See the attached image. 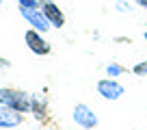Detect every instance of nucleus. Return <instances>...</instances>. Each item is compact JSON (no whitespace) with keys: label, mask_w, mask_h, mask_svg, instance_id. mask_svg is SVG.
I'll list each match as a JSON object with an SVG mask.
<instances>
[{"label":"nucleus","mask_w":147,"mask_h":130,"mask_svg":"<svg viewBox=\"0 0 147 130\" xmlns=\"http://www.w3.org/2000/svg\"><path fill=\"white\" fill-rule=\"evenodd\" d=\"M30 113L37 119H43L48 113V102L43 95H30Z\"/></svg>","instance_id":"obj_8"},{"label":"nucleus","mask_w":147,"mask_h":130,"mask_svg":"<svg viewBox=\"0 0 147 130\" xmlns=\"http://www.w3.org/2000/svg\"><path fill=\"white\" fill-rule=\"evenodd\" d=\"M134 2H136L141 9H145V11H147V0H134Z\"/></svg>","instance_id":"obj_14"},{"label":"nucleus","mask_w":147,"mask_h":130,"mask_svg":"<svg viewBox=\"0 0 147 130\" xmlns=\"http://www.w3.org/2000/svg\"><path fill=\"white\" fill-rule=\"evenodd\" d=\"M121 74H125V67H123V65L115 63V61L106 65V76H110V78H119Z\"/></svg>","instance_id":"obj_9"},{"label":"nucleus","mask_w":147,"mask_h":130,"mask_svg":"<svg viewBox=\"0 0 147 130\" xmlns=\"http://www.w3.org/2000/svg\"><path fill=\"white\" fill-rule=\"evenodd\" d=\"M24 121V113L15 111V108L7 106V104H0V128H18Z\"/></svg>","instance_id":"obj_7"},{"label":"nucleus","mask_w":147,"mask_h":130,"mask_svg":"<svg viewBox=\"0 0 147 130\" xmlns=\"http://www.w3.org/2000/svg\"><path fill=\"white\" fill-rule=\"evenodd\" d=\"M11 67V63L7 59H2V56H0V72H5V70H9Z\"/></svg>","instance_id":"obj_13"},{"label":"nucleus","mask_w":147,"mask_h":130,"mask_svg":"<svg viewBox=\"0 0 147 130\" xmlns=\"http://www.w3.org/2000/svg\"><path fill=\"white\" fill-rule=\"evenodd\" d=\"M0 104H7L20 113H30V93H24L20 89L0 87Z\"/></svg>","instance_id":"obj_1"},{"label":"nucleus","mask_w":147,"mask_h":130,"mask_svg":"<svg viewBox=\"0 0 147 130\" xmlns=\"http://www.w3.org/2000/svg\"><path fill=\"white\" fill-rule=\"evenodd\" d=\"M97 93H100L104 100H119V98L125 93V89L117 78H110L108 76V78L97 80Z\"/></svg>","instance_id":"obj_5"},{"label":"nucleus","mask_w":147,"mask_h":130,"mask_svg":"<svg viewBox=\"0 0 147 130\" xmlns=\"http://www.w3.org/2000/svg\"><path fill=\"white\" fill-rule=\"evenodd\" d=\"M20 15L28 22V26L35 28V30H39V32H48L52 28L50 20L46 18V13L41 11V7H39V9H20Z\"/></svg>","instance_id":"obj_4"},{"label":"nucleus","mask_w":147,"mask_h":130,"mask_svg":"<svg viewBox=\"0 0 147 130\" xmlns=\"http://www.w3.org/2000/svg\"><path fill=\"white\" fill-rule=\"evenodd\" d=\"M41 11L50 20L52 28H63L65 26V13L59 9V5H56L54 0H41Z\"/></svg>","instance_id":"obj_6"},{"label":"nucleus","mask_w":147,"mask_h":130,"mask_svg":"<svg viewBox=\"0 0 147 130\" xmlns=\"http://www.w3.org/2000/svg\"><path fill=\"white\" fill-rule=\"evenodd\" d=\"M71 119H74V124L80 126L82 130H93L100 124L95 111H93L91 106H87V104H76V106H74V113H71Z\"/></svg>","instance_id":"obj_3"},{"label":"nucleus","mask_w":147,"mask_h":130,"mask_svg":"<svg viewBox=\"0 0 147 130\" xmlns=\"http://www.w3.org/2000/svg\"><path fill=\"white\" fill-rule=\"evenodd\" d=\"M24 43H26L28 50H30L32 54H37V56H46V54H50V50H52L50 41L43 37V32L35 30V28H28V30L24 32Z\"/></svg>","instance_id":"obj_2"},{"label":"nucleus","mask_w":147,"mask_h":130,"mask_svg":"<svg viewBox=\"0 0 147 130\" xmlns=\"http://www.w3.org/2000/svg\"><path fill=\"white\" fill-rule=\"evenodd\" d=\"M117 11H119V13H132V5H130V2H125V0H117Z\"/></svg>","instance_id":"obj_12"},{"label":"nucleus","mask_w":147,"mask_h":130,"mask_svg":"<svg viewBox=\"0 0 147 130\" xmlns=\"http://www.w3.org/2000/svg\"><path fill=\"white\" fill-rule=\"evenodd\" d=\"M143 37H145V41H147V30H145V32H143Z\"/></svg>","instance_id":"obj_15"},{"label":"nucleus","mask_w":147,"mask_h":130,"mask_svg":"<svg viewBox=\"0 0 147 130\" xmlns=\"http://www.w3.org/2000/svg\"><path fill=\"white\" fill-rule=\"evenodd\" d=\"M20 9H39L41 7V0H18Z\"/></svg>","instance_id":"obj_10"},{"label":"nucleus","mask_w":147,"mask_h":130,"mask_svg":"<svg viewBox=\"0 0 147 130\" xmlns=\"http://www.w3.org/2000/svg\"><path fill=\"white\" fill-rule=\"evenodd\" d=\"M132 72L136 76H147V61H138V63L132 67Z\"/></svg>","instance_id":"obj_11"}]
</instances>
